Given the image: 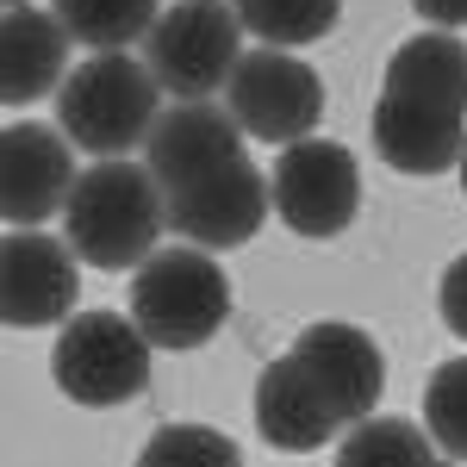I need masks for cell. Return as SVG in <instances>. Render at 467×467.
Listing matches in <instances>:
<instances>
[{
  "instance_id": "603a6c76",
  "label": "cell",
  "mask_w": 467,
  "mask_h": 467,
  "mask_svg": "<svg viewBox=\"0 0 467 467\" xmlns=\"http://www.w3.org/2000/svg\"><path fill=\"white\" fill-rule=\"evenodd\" d=\"M431 467H462V462H455V455H436V462Z\"/></svg>"
},
{
  "instance_id": "7c38bea8",
  "label": "cell",
  "mask_w": 467,
  "mask_h": 467,
  "mask_svg": "<svg viewBox=\"0 0 467 467\" xmlns=\"http://www.w3.org/2000/svg\"><path fill=\"white\" fill-rule=\"evenodd\" d=\"M75 262L81 255L44 231H6L0 244V293H6V324L37 330V324L75 318Z\"/></svg>"
},
{
  "instance_id": "277c9868",
  "label": "cell",
  "mask_w": 467,
  "mask_h": 467,
  "mask_svg": "<svg viewBox=\"0 0 467 467\" xmlns=\"http://www.w3.org/2000/svg\"><path fill=\"white\" fill-rule=\"evenodd\" d=\"M131 318L156 349H200L213 343L224 318H231V281L200 244H181V250H156L131 281Z\"/></svg>"
},
{
  "instance_id": "30bf717a",
  "label": "cell",
  "mask_w": 467,
  "mask_h": 467,
  "mask_svg": "<svg viewBox=\"0 0 467 467\" xmlns=\"http://www.w3.org/2000/svg\"><path fill=\"white\" fill-rule=\"evenodd\" d=\"M63 125H6L0 138V206L13 231H37L50 213H63L75 193V156Z\"/></svg>"
},
{
  "instance_id": "9c48e42d",
  "label": "cell",
  "mask_w": 467,
  "mask_h": 467,
  "mask_svg": "<svg viewBox=\"0 0 467 467\" xmlns=\"http://www.w3.org/2000/svg\"><path fill=\"white\" fill-rule=\"evenodd\" d=\"M275 213L287 231L299 237H337L356 224V206H361V169L356 156L330 138H299V144L281 150L275 162Z\"/></svg>"
},
{
  "instance_id": "ac0fdd59",
  "label": "cell",
  "mask_w": 467,
  "mask_h": 467,
  "mask_svg": "<svg viewBox=\"0 0 467 467\" xmlns=\"http://www.w3.org/2000/svg\"><path fill=\"white\" fill-rule=\"evenodd\" d=\"M244 32L275 44V50H299V44H318L324 32H337L343 19V0H231Z\"/></svg>"
},
{
  "instance_id": "9a60e30c",
  "label": "cell",
  "mask_w": 467,
  "mask_h": 467,
  "mask_svg": "<svg viewBox=\"0 0 467 467\" xmlns=\"http://www.w3.org/2000/svg\"><path fill=\"white\" fill-rule=\"evenodd\" d=\"M244 125L231 119V107H213V100H175V107L156 119V131H150L144 144V162L156 187H169V181L193 175L200 162H218V156H231V150H244Z\"/></svg>"
},
{
  "instance_id": "5bb4252c",
  "label": "cell",
  "mask_w": 467,
  "mask_h": 467,
  "mask_svg": "<svg viewBox=\"0 0 467 467\" xmlns=\"http://www.w3.org/2000/svg\"><path fill=\"white\" fill-rule=\"evenodd\" d=\"M69 81V26L37 6H6L0 32V94L6 107H32Z\"/></svg>"
},
{
  "instance_id": "8fae6325",
  "label": "cell",
  "mask_w": 467,
  "mask_h": 467,
  "mask_svg": "<svg viewBox=\"0 0 467 467\" xmlns=\"http://www.w3.org/2000/svg\"><path fill=\"white\" fill-rule=\"evenodd\" d=\"M293 356L306 361V374L318 380V393L330 399V411L343 418V431L374 418L380 405V387H387V361H380V343L361 330V324L343 318H318L293 337Z\"/></svg>"
},
{
  "instance_id": "e0dca14e",
  "label": "cell",
  "mask_w": 467,
  "mask_h": 467,
  "mask_svg": "<svg viewBox=\"0 0 467 467\" xmlns=\"http://www.w3.org/2000/svg\"><path fill=\"white\" fill-rule=\"evenodd\" d=\"M57 19L88 50H131L138 37L156 32L162 0H57Z\"/></svg>"
},
{
  "instance_id": "8992f818",
  "label": "cell",
  "mask_w": 467,
  "mask_h": 467,
  "mask_svg": "<svg viewBox=\"0 0 467 467\" xmlns=\"http://www.w3.org/2000/svg\"><path fill=\"white\" fill-rule=\"evenodd\" d=\"M162 206H169V231L181 244H200V250H237L262 231V218L275 213V187L255 169L244 150L200 162L193 175H181L162 187Z\"/></svg>"
},
{
  "instance_id": "44dd1931",
  "label": "cell",
  "mask_w": 467,
  "mask_h": 467,
  "mask_svg": "<svg viewBox=\"0 0 467 467\" xmlns=\"http://www.w3.org/2000/svg\"><path fill=\"white\" fill-rule=\"evenodd\" d=\"M436 306H442V324L467 343V250L442 268V287H436Z\"/></svg>"
},
{
  "instance_id": "cb8c5ba5",
  "label": "cell",
  "mask_w": 467,
  "mask_h": 467,
  "mask_svg": "<svg viewBox=\"0 0 467 467\" xmlns=\"http://www.w3.org/2000/svg\"><path fill=\"white\" fill-rule=\"evenodd\" d=\"M455 169H462V193H467V150H462V162H455Z\"/></svg>"
},
{
  "instance_id": "3957f363",
  "label": "cell",
  "mask_w": 467,
  "mask_h": 467,
  "mask_svg": "<svg viewBox=\"0 0 467 467\" xmlns=\"http://www.w3.org/2000/svg\"><path fill=\"white\" fill-rule=\"evenodd\" d=\"M156 100H162V81L150 75V63L125 57V50H100L57 88V125L69 131L75 150L125 156V150L150 144V131L162 119Z\"/></svg>"
},
{
  "instance_id": "5b68a950",
  "label": "cell",
  "mask_w": 467,
  "mask_h": 467,
  "mask_svg": "<svg viewBox=\"0 0 467 467\" xmlns=\"http://www.w3.org/2000/svg\"><path fill=\"white\" fill-rule=\"evenodd\" d=\"M150 343L131 312H75L50 349V380L75 405H125L150 387Z\"/></svg>"
},
{
  "instance_id": "52a82bcc",
  "label": "cell",
  "mask_w": 467,
  "mask_h": 467,
  "mask_svg": "<svg viewBox=\"0 0 467 467\" xmlns=\"http://www.w3.org/2000/svg\"><path fill=\"white\" fill-rule=\"evenodd\" d=\"M237 44H244V19L231 0H175L156 32L144 37V63L162 81V94L175 100H206L237 75Z\"/></svg>"
},
{
  "instance_id": "d4e9b609",
  "label": "cell",
  "mask_w": 467,
  "mask_h": 467,
  "mask_svg": "<svg viewBox=\"0 0 467 467\" xmlns=\"http://www.w3.org/2000/svg\"><path fill=\"white\" fill-rule=\"evenodd\" d=\"M6 6H32V0H6Z\"/></svg>"
},
{
  "instance_id": "7a4b0ae2",
  "label": "cell",
  "mask_w": 467,
  "mask_h": 467,
  "mask_svg": "<svg viewBox=\"0 0 467 467\" xmlns=\"http://www.w3.org/2000/svg\"><path fill=\"white\" fill-rule=\"evenodd\" d=\"M169 224L162 187L150 175V162H125V156H100L94 169L75 175V193L63 206V244H69L88 268H144L156 255V237Z\"/></svg>"
},
{
  "instance_id": "2e32d148",
  "label": "cell",
  "mask_w": 467,
  "mask_h": 467,
  "mask_svg": "<svg viewBox=\"0 0 467 467\" xmlns=\"http://www.w3.org/2000/svg\"><path fill=\"white\" fill-rule=\"evenodd\" d=\"M436 462V436L411 418H361L349 424V436L337 442V467H431Z\"/></svg>"
},
{
  "instance_id": "6da1fadb",
  "label": "cell",
  "mask_w": 467,
  "mask_h": 467,
  "mask_svg": "<svg viewBox=\"0 0 467 467\" xmlns=\"http://www.w3.org/2000/svg\"><path fill=\"white\" fill-rule=\"evenodd\" d=\"M374 150L399 175H442L467 150V44L455 32L405 37L374 100Z\"/></svg>"
},
{
  "instance_id": "d6986e66",
  "label": "cell",
  "mask_w": 467,
  "mask_h": 467,
  "mask_svg": "<svg viewBox=\"0 0 467 467\" xmlns=\"http://www.w3.org/2000/svg\"><path fill=\"white\" fill-rule=\"evenodd\" d=\"M138 467H244V455L213 424H162V431H150Z\"/></svg>"
},
{
  "instance_id": "ffe728a7",
  "label": "cell",
  "mask_w": 467,
  "mask_h": 467,
  "mask_svg": "<svg viewBox=\"0 0 467 467\" xmlns=\"http://www.w3.org/2000/svg\"><path fill=\"white\" fill-rule=\"evenodd\" d=\"M424 431L436 436L442 455H455L467 467V356L442 361L424 380Z\"/></svg>"
},
{
  "instance_id": "ba28073f",
  "label": "cell",
  "mask_w": 467,
  "mask_h": 467,
  "mask_svg": "<svg viewBox=\"0 0 467 467\" xmlns=\"http://www.w3.org/2000/svg\"><path fill=\"white\" fill-rule=\"evenodd\" d=\"M224 107L231 119L262 138V144H299V138H312L324 119V81L312 63H299L293 50H244V63L237 75L224 81Z\"/></svg>"
},
{
  "instance_id": "4fadbf2b",
  "label": "cell",
  "mask_w": 467,
  "mask_h": 467,
  "mask_svg": "<svg viewBox=\"0 0 467 467\" xmlns=\"http://www.w3.org/2000/svg\"><path fill=\"white\" fill-rule=\"evenodd\" d=\"M255 431H262V442H275L287 455L324 449L330 436L343 431V418L330 411V399L318 393V380L306 374V361L293 349L255 374Z\"/></svg>"
},
{
  "instance_id": "7402d4cb",
  "label": "cell",
  "mask_w": 467,
  "mask_h": 467,
  "mask_svg": "<svg viewBox=\"0 0 467 467\" xmlns=\"http://www.w3.org/2000/svg\"><path fill=\"white\" fill-rule=\"evenodd\" d=\"M418 6V19L436 26V32H462L467 26V0H411Z\"/></svg>"
}]
</instances>
